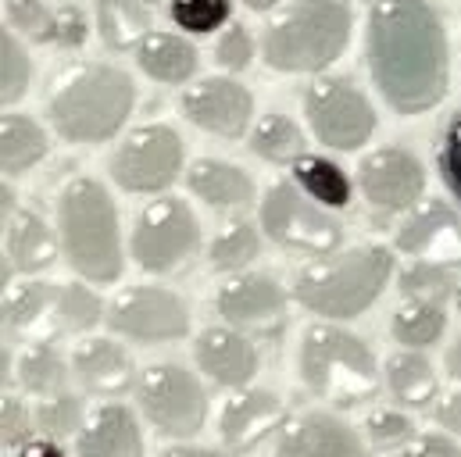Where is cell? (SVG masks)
Wrapping results in <instances>:
<instances>
[{
  "label": "cell",
  "mask_w": 461,
  "mask_h": 457,
  "mask_svg": "<svg viewBox=\"0 0 461 457\" xmlns=\"http://www.w3.org/2000/svg\"><path fill=\"white\" fill-rule=\"evenodd\" d=\"M368 68L397 114L433 112L451 83L447 36L426 0H372Z\"/></svg>",
  "instance_id": "6da1fadb"
},
{
  "label": "cell",
  "mask_w": 461,
  "mask_h": 457,
  "mask_svg": "<svg viewBox=\"0 0 461 457\" xmlns=\"http://www.w3.org/2000/svg\"><path fill=\"white\" fill-rule=\"evenodd\" d=\"M58 239L68 264L90 282H118L125 254L112 193L97 179H72L58 197Z\"/></svg>",
  "instance_id": "7a4b0ae2"
},
{
  "label": "cell",
  "mask_w": 461,
  "mask_h": 457,
  "mask_svg": "<svg viewBox=\"0 0 461 457\" xmlns=\"http://www.w3.org/2000/svg\"><path fill=\"white\" fill-rule=\"evenodd\" d=\"M390 272H393V257L383 246L326 254L297 272L294 297L301 300V308L322 318H354L375 304Z\"/></svg>",
  "instance_id": "3957f363"
},
{
  "label": "cell",
  "mask_w": 461,
  "mask_h": 457,
  "mask_svg": "<svg viewBox=\"0 0 461 457\" xmlns=\"http://www.w3.org/2000/svg\"><path fill=\"white\" fill-rule=\"evenodd\" d=\"M136 86L112 65L76 68L50 97V125L68 143L112 139L132 112Z\"/></svg>",
  "instance_id": "277c9868"
},
{
  "label": "cell",
  "mask_w": 461,
  "mask_h": 457,
  "mask_svg": "<svg viewBox=\"0 0 461 457\" xmlns=\"http://www.w3.org/2000/svg\"><path fill=\"white\" fill-rule=\"evenodd\" d=\"M350 11L344 0H297L261 36L265 65L276 72H322L347 50Z\"/></svg>",
  "instance_id": "5b68a950"
},
{
  "label": "cell",
  "mask_w": 461,
  "mask_h": 457,
  "mask_svg": "<svg viewBox=\"0 0 461 457\" xmlns=\"http://www.w3.org/2000/svg\"><path fill=\"white\" fill-rule=\"evenodd\" d=\"M297 368H301L304 386L315 397L330 400L333 408L365 404L379 390V364L368 343L333 326H312L304 333Z\"/></svg>",
  "instance_id": "8992f818"
},
{
  "label": "cell",
  "mask_w": 461,
  "mask_h": 457,
  "mask_svg": "<svg viewBox=\"0 0 461 457\" xmlns=\"http://www.w3.org/2000/svg\"><path fill=\"white\" fill-rule=\"evenodd\" d=\"M136 404L147 422L168 440H190L208 422L204 386L179 364H150L136 379Z\"/></svg>",
  "instance_id": "52a82bcc"
},
{
  "label": "cell",
  "mask_w": 461,
  "mask_h": 457,
  "mask_svg": "<svg viewBox=\"0 0 461 457\" xmlns=\"http://www.w3.org/2000/svg\"><path fill=\"white\" fill-rule=\"evenodd\" d=\"M261 228L272 243L286 250H301L312 257L337 254L344 243V228L337 226L319 201H312L297 183H276L261 201Z\"/></svg>",
  "instance_id": "ba28073f"
},
{
  "label": "cell",
  "mask_w": 461,
  "mask_h": 457,
  "mask_svg": "<svg viewBox=\"0 0 461 457\" xmlns=\"http://www.w3.org/2000/svg\"><path fill=\"white\" fill-rule=\"evenodd\" d=\"M197 246H201V226L186 208V201L179 197H161L147 204L129 239L132 261L154 275L176 272L186 257L197 254Z\"/></svg>",
  "instance_id": "9c48e42d"
},
{
  "label": "cell",
  "mask_w": 461,
  "mask_h": 457,
  "mask_svg": "<svg viewBox=\"0 0 461 457\" xmlns=\"http://www.w3.org/2000/svg\"><path fill=\"white\" fill-rule=\"evenodd\" d=\"M308 129L319 143L333 150H357L375 132V112L365 101V94L347 79H315L304 94Z\"/></svg>",
  "instance_id": "30bf717a"
},
{
  "label": "cell",
  "mask_w": 461,
  "mask_h": 457,
  "mask_svg": "<svg viewBox=\"0 0 461 457\" xmlns=\"http://www.w3.org/2000/svg\"><path fill=\"white\" fill-rule=\"evenodd\" d=\"M183 172V139L168 125H143L112 157V179L125 193H158Z\"/></svg>",
  "instance_id": "8fae6325"
},
{
  "label": "cell",
  "mask_w": 461,
  "mask_h": 457,
  "mask_svg": "<svg viewBox=\"0 0 461 457\" xmlns=\"http://www.w3.org/2000/svg\"><path fill=\"white\" fill-rule=\"evenodd\" d=\"M108 329L136 343H168L183 340L190 329L186 304L158 286H132L108 308Z\"/></svg>",
  "instance_id": "7c38bea8"
},
{
  "label": "cell",
  "mask_w": 461,
  "mask_h": 457,
  "mask_svg": "<svg viewBox=\"0 0 461 457\" xmlns=\"http://www.w3.org/2000/svg\"><path fill=\"white\" fill-rule=\"evenodd\" d=\"M357 186L379 211H411L422 197L426 172L404 147H379L361 161Z\"/></svg>",
  "instance_id": "4fadbf2b"
},
{
  "label": "cell",
  "mask_w": 461,
  "mask_h": 457,
  "mask_svg": "<svg viewBox=\"0 0 461 457\" xmlns=\"http://www.w3.org/2000/svg\"><path fill=\"white\" fill-rule=\"evenodd\" d=\"M215 308L222 322L240 333L276 336L286 322V293L268 275H232L219 290Z\"/></svg>",
  "instance_id": "5bb4252c"
},
{
  "label": "cell",
  "mask_w": 461,
  "mask_h": 457,
  "mask_svg": "<svg viewBox=\"0 0 461 457\" xmlns=\"http://www.w3.org/2000/svg\"><path fill=\"white\" fill-rule=\"evenodd\" d=\"M179 112H183L186 121H194L204 132L236 139V136H243V129L250 121L254 97H250V90L243 83L226 79V76H212V79L194 83L179 97Z\"/></svg>",
  "instance_id": "9a60e30c"
},
{
  "label": "cell",
  "mask_w": 461,
  "mask_h": 457,
  "mask_svg": "<svg viewBox=\"0 0 461 457\" xmlns=\"http://www.w3.org/2000/svg\"><path fill=\"white\" fill-rule=\"evenodd\" d=\"M393 243L401 254H408L415 261H429V264H444V268L461 264V222L451 215V208L444 201L415 204L408 222L397 228Z\"/></svg>",
  "instance_id": "2e32d148"
},
{
  "label": "cell",
  "mask_w": 461,
  "mask_h": 457,
  "mask_svg": "<svg viewBox=\"0 0 461 457\" xmlns=\"http://www.w3.org/2000/svg\"><path fill=\"white\" fill-rule=\"evenodd\" d=\"M276 457H368V451L344 418L308 411L283 426L276 440Z\"/></svg>",
  "instance_id": "e0dca14e"
},
{
  "label": "cell",
  "mask_w": 461,
  "mask_h": 457,
  "mask_svg": "<svg viewBox=\"0 0 461 457\" xmlns=\"http://www.w3.org/2000/svg\"><path fill=\"white\" fill-rule=\"evenodd\" d=\"M194 357L201 364V372L208 379H215L219 386L243 390L250 386V379L258 375V350L247 340V333L240 329H204L197 336Z\"/></svg>",
  "instance_id": "ac0fdd59"
},
{
  "label": "cell",
  "mask_w": 461,
  "mask_h": 457,
  "mask_svg": "<svg viewBox=\"0 0 461 457\" xmlns=\"http://www.w3.org/2000/svg\"><path fill=\"white\" fill-rule=\"evenodd\" d=\"M283 418V400L272 390H240L230 404L222 408L219 418V436L230 451H250L254 444H261L276 422Z\"/></svg>",
  "instance_id": "d6986e66"
},
{
  "label": "cell",
  "mask_w": 461,
  "mask_h": 457,
  "mask_svg": "<svg viewBox=\"0 0 461 457\" xmlns=\"http://www.w3.org/2000/svg\"><path fill=\"white\" fill-rule=\"evenodd\" d=\"M76 457H143V433L125 404H101L79 429Z\"/></svg>",
  "instance_id": "ffe728a7"
},
{
  "label": "cell",
  "mask_w": 461,
  "mask_h": 457,
  "mask_svg": "<svg viewBox=\"0 0 461 457\" xmlns=\"http://www.w3.org/2000/svg\"><path fill=\"white\" fill-rule=\"evenodd\" d=\"M72 375L90 393H122L132 382V361L115 340L94 336L79 343L72 354Z\"/></svg>",
  "instance_id": "44dd1931"
},
{
  "label": "cell",
  "mask_w": 461,
  "mask_h": 457,
  "mask_svg": "<svg viewBox=\"0 0 461 457\" xmlns=\"http://www.w3.org/2000/svg\"><path fill=\"white\" fill-rule=\"evenodd\" d=\"M186 186L212 208H247L254 197V179L226 161H197L186 172Z\"/></svg>",
  "instance_id": "7402d4cb"
},
{
  "label": "cell",
  "mask_w": 461,
  "mask_h": 457,
  "mask_svg": "<svg viewBox=\"0 0 461 457\" xmlns=\"http://www.w3.org/2000/svg\"><path fill=\"white\" fill-rule=\"evenodd\" d=\"M136 61L154 83H168V86L186 83L201 65L197 47L186 43L183 36H172V32H150L136 47Z\"/></svg>",
  "instance_id": "603a6c76"
},
{
  "label": "cell",
  "mask_w": 461,
  "mask_h": 457,
  "mask_svg": "<svg viewBox=\"0 0 461 457\" xmlns=\"http://www.w3.org/2000/svg\"><path fill=\"white\" fill-rule=\"evenodd\" d=\"M58 243L61 239H54V232L32 211H18V215L7 219V257L14 261L18 272L50 268L54 257H58Z\"/></svg>",
  "instance_id": "cb8c5ba5"
},
{
  "label": "cell",
  "mask_w": 461,
  "mask_h": 457,
  "mask_svg": "<svg viewBox=\"0 0 461 457\" xmlns=\"http://www.w3.org/2000/svg\"><path fill=\"white\" fill-rule=\"evenodd\" d=\"M386 390L397 397V404L404 408H426L437 393H440V382H437V372L433 364L419 354V350H404V354H393L386 361Z\"/></svg>",
  "instance_id": "d4e9b609"
},
{
  "label": "cell",
  "mask_w": 461,
  "mask_h": 457,
  "mask_svg": "<svg viewBox=\"0 0 461 457\" xmlns=\"http://www.w3.org/2000/svg\"><path fill=\"white\" fill-rule=\"evenodd\" d=\"M47 154V132L29 114H4L0 121V165L4 175H22Z\"/></svg>",
  "instance_id": "484cf974"
},
{
  "label": "cell",
  "mask_w": 461,
  "mask_h": 457,
  "mask_svg": "<svg viewBox=\"0 0 461 457\" xmlns=\"http://www.w3.org/2000/svg\"><path fill=\"white\" fill-rule=\"evenodd\" d=\"M97 32L112 50L140 47L150 36V14L140 0H97Z\"/></svg>",
  "instance_id": "4316f807"
},
{
  "label": "cell",
  "mask_w": 461,
  "mask_h": 457,
  "mask_svg": "<svg viewBox=\"0 0 461 457\" xmlns=\"http://www.w3.org/2000/svg\"><path fill=\"white\" fill-rule=\"evenodd\" d=\"M294 183L312 201H319L322 208H347L350 204V179L344 175V168L319 157V154H301L294 161Z\"/></svg>",
  "instance_id": "83f0119b"
},
{
  "label": "cell",
  "mask_w": 461,
  "mask_h": 457,
  "mask_svg": "<svg viewBox=\"0 0 461 457\" xmlns=\"http://www.w3.org/2000/svg\"><path fill=\"white\" fill-rule=\"evenodd\" d=\"M250 150L268 165H294L304 154V132L290 114H265L250 132Z\"/></svg>",
  "instance_id": "f1b7e54d"
},
{
  "label": "cell",
  "mask_w": 461,
  "mask_h": 457,
  "mask_svg": "<svg viewBox=\"0 0 461 457\" xmlns=\"http://www.w3.org/2000/svg\"><path fill=\"white\" fill-rule=\"evenodd\" d=\"M68 375H72V364L50 343H40V346L25 350L22 361H18V382H22V390L25 393H36L40 400L43 397H54V393H65Z\"/></svg>",
  "instance_id": "f546056e"
},
{
  "label": "cell",
  "mask_w": 461,
  "mask_h": 457,
  "mask_svg": "<svg viewBox=\"0 0 461 457\" xmlns=\"http://www.w3.org/2000/svg\"><path fill=\"white\" fill-rule=\"evenodd\" d=\"M390 329H393V340L404 343L408 350H422V346H433L444 336L447 311L437 300H408L404 308H397Z\"/></svg>",
  "instance_id": "4dcf8cb0"
},
{
  "label": "cell",
  "mask_w": 461,
  "mask_h": 457,
  "mask_svg": "<svg viewBox=\"0 0 461 457\" xmlns=\"http://www.w3.org/2000/svg\"><path fill=\"white\" fill-rule=\"evenodd\" d=\"M58 290L54 282H40V279H29L22 286H14L4 300V322L7 329H29L32 322H40L47 311H54L58 304Z\"/></svg>",
  "instance_id": "1f68e13d"
},
{
  "label": "cell",
  "mask_w": 461,
  "mask_h": 457,
  "mask_svg": "<svg viewBox=\"0 0 461 457\" xmlns=\"http://www.w3.org/2000/svg\"><path fill=\"white\" fill-rule=\"evenodd\" d=\"M261 254V239H258V228L247 226V222H232L230 228H222L212 243V268L215 272H240L247 268L254 257Z\"/></svg>",
  "instance_id": "d6a6232c"
},
{
  "label": "cell",
  "mask_w": 461,
  "mask_h": 457,
  "mask_svg": "<svg viewBox=\"0 0 461 457\" xmlns=\"http://www.w3.org/2000/svg\"><path fill=\"white\" fill-rule=\"evenodd\" d=\"M4 11H7V25H14V32H22L36 43H58L61 11H50L43 0H4Z\"/></svg>",
  "instance_id": "836d02e7"
},
{
  "label": "cell",
  "mask_w": 461,
  "mask_h": 457,
  "mask_svg": "<svg viewBox=\"0 0 461 457\" xmlns=\"http://www.w3.org/2000/svg\"><path fill=\"white\" fill-rule=\"evenodd\" d=\"M29 76H32V61H29L25 47L18 43V36L11 29H4V36H0V101L4 104L22 101L29 90Z\"/></svg>",
  "instance_id": "e575fe53"
},
{
  "label": "cell",
  "mask_w": 461,
  "mask_h": 457,
  "mask_svg": "<svg viewBox=\"0 0 461 457\" xmlns=\"http://www.w3.org/2000/svg\"><path fill=\"white\" fill-rule=\"evenodd\" d=\"M36 429H40V436H50V440H65V436L79 433L83 429V400L72 397L68 390L43 397L36 408Z\"/></svg>",
  "instance_id": "d590c367"
},
{
  "label": "cell",
  "mask_w": 461,
  "mask_h": 457,
  "mask_svg": "<svg viewBox=\"0 0 461 457\" xmlns=\"http://www.w3.org/2000/svg\"><path fill=\"white\" fill-rule=\"evenodd\" d=\"M455 286H458V282H455L451 268L429 264V261H415V264L401 275V293H404L408 300H437V304H444V297H447Z\"/></svg>",
  "instance_id": "8d00e7d4"
},
{
  "label": "cell",
  "mask_w": 461,
  "mask_h": 457,
  "mask_svg": "<svg viewBox=\"0 0 461 457\" xmlns=\"http://www.w3.org/2000/svg\"><path fill=\"white\" fill-rule=\"evenodd\" d=\"M54 318L61 329H94L101 322V300L79 282L61 286L58 304H54Z\"/></svg>",
  "instance_id": "74e56055"
},
{
  "label": "cell",
  "mask_w": 461,
  "mask_h": 457,
  "mask_svg": "<svg viewBox=\"0 0 461 457\" xmlns=\"http://www.w3.org/2000/svg\"><path fill=\"white\" fill-rule=\"evenodd\" d=\"M172 18L183 32H215L230 18V0H172Z\"/></svg>",
  "instance_id": "f35d334b"
},
{
  "label": "cell",
  "mask_w": 461,
  "mask_h": 457,
  "mask_svg": "<svg viewBox=\"0 0 461 457\" xmlns=\"http://www.w3.org/2000/svg\"><path fill=\"white\" fill-rule=\"evenodd\" d=\"M365 433H368V444L379 447V451H393V447L415 440V426L401 411H375V415H368Z\"/></svg>",
  "instance_id": "ab89813d"
},
{
  "label": "cell",
  "mask_w": 461,
  "mask_h": 457,
  "mask_svg": "<svg viewBox=\"0 0 461 457\" xmlns=\"http://www.w3.org/2000/svg\"><path fill=\"white\" fill-rule=\"evenodd\" d=\"M4 415H0V440H4V447H25L29 440H32V433H36V411H29L22 400H4V408H0Z\"/></svg>",
  "instance_id": "60d3db41"
},
{
  "label": "cell",
  "mask_w": 461,
  "mask_h": 457,
  "mask_svg": "<svg viewBox=\"0 0 461 457\" xmlns=\"http://www.w3.org/2000/svg\"><path fill=\"white\" fill-rule=\"evenodd\" d=\"M437 165H440V175H444V186L455 193V201L461 204V118H455L440 139V150H437Z\"/></svg>",
  "instance_id": "b9f144b4"
},
{
  "label": "cell",
  "mask_w": 461,
  "mask_h": 457,
  "mask_svg": "<svg viewBox=\"0 0 461 457\" xmlns=\"http://www.w3.org/2000/svg\"><path fill=\"white\" fill-rule=\"evenodd\" d=\"M250 58H254L250 32H247L243 25H230V29L222 32L219 47H215V61H219L226 72H240V68H247V65H250Z\"/></svg>",
  "instance_id": "7bdbcfd3"
},
{
  "label": "cell",
  "mask_w": 461,
  "mask_h": 457,
  "mask_svg": "<svg viewBox=\"0 0 461 457\" xmlns=\"http://www.w3.org/2000/svg\"><path fill=\"white\" fill-rule=\"evenodd\" d=\"M397 457H461V447L451 444L444 433H422L411 444H404V451Z\"/></svg>",
  "instance_id": "ee69618b"
},
{
  "label": "cell",
  "mask_w": 461,
  "mask_h": 457,
  "mask_svg": "<svg viewBox=\"0 0 461 457\" xmlns=\"http://www.w3.org/2000/svg\"><path fill=\"white\" fill-rule=\"evenodd\" d=\"M86 40V18L79 7H61V25H58V47H83Z\"/></svg>",
  "instance_id": "f6af8a7d"
},
{
  "label": "cell",
  "mask_w": 461,
  "mask_h": 457,
  "mask_svg": "<svg viewBox=\"0 0 461 457\" xmlns=\"http://www.w3.org/2000/svg\"><path fill=\"white\" fill-rule=\"evenodd\" d=\"M437 426L444 429V433H455L461 436V393H451V397H444V404L437 408Z\"/></svg>",
  "instance_id": "bcb514c9"
},
{
  "label": "cell",
  "mask_w": 461,
  "mask_h": 457,
  "mask_svg": "<svg viewBox=\"0 0 461 457\" xmlns=\"http://www.w3.org/2000/svg\"><path fill=\"white\" fill-rule=\"evenodd\" d=\"M14 457H65V451H61L50 436H32L25 447H18Z\"/></svg>",
  "instance_id": "7dc6e473"
},
{
  "label": "cell",
  "mask_w": 461,
  "mask_h": 457,
  "mask_svg": "<svg viewBox=\"0 0 461 457\" xmlns=\"http://www.w3.org/2000/svg\"><path fill=\"white\" fill-rule=\"evenodd\" d=\"M161 457H236V454H226V451H208V447H172V451H165Z\"/></svg>",
  "instance_id": "c3c4849f"
},
{
  "label": "cell",
  "mask_w": 461,
  "mask_h": 457,
  "mask_svg": "<svg viewBox=\"0 0 461 457\" xmlns=\"http://www.w3.org/2000/svg\"><path fill=\"white\" fill-rule=\"evenodd\" d=\"M447 375H451V379H461V340H455L451 350H447Z\"/></svg>",
  "instance_id": "681fc988"
},
{
  "label": "cell",
  "mask_w": 461,
  "mask_h": 457,
  "mask_svg": "<svg viewBox=\"0 0 461 457\" xmlns=\"http://www.w3.org/2000/svg\"><path fill=\"white\" fill-rule=\"evenodd\" d=\"M243 4H247L250 11H272V7L279 4V0H243Z\"/></svg>",
  "instance_id": "f907efd6"
},
{
  "label": "cell",
  "mask_w": 461,
  "mask_h": 457,
  "mask_svg": "<svg viewBox=\"0 0 461 457\" xmlns=\"http://www.w3.org/2000/svg\"><path fill=\"white\" fill-rule=\"evenodd\" d=\"M455 300H458V315H461V282L455 286Z\"/></svg>",
  "instance_id": "816d5d0a"
},
{
  "label": "cell",
  "mask_w": 461,
  "mask_h": 457,
  "mask_svg": "<svg viewBox=\"0 0 461 457\" xmlns=\"http://www.w3.org/2000/svg\"><path fill=\"white\" fill-rule=\"evenodd\" d=\"M140 4H158V0H140Z\"/></svg>",
  "instance_id": "f5cc1de1"
}]
</instances>
